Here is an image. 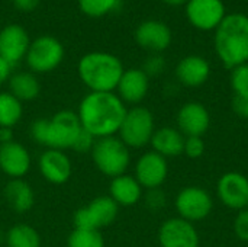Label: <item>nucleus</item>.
Returning a JSON list of instances; mask_svg holds the SVG:
<instances>
[{
  "label": "nucleus",
  "instance_id": "nucleus-1",
  "mask_svg": "<svg viewBox=\"0 0 248 247\" xmlns=\"http://www.w3.org/2000/svg\"><path fill=\"white\" fill-rule=\"evenodd\" d=\"M126 106L113 92H89L80 102L77 116L81 128L94 138L118 134L126 115Z\"/></svg>",
  "mask_w": 248,
  "mask_h": 247
},
{
  "label": "nucleus",
  "instance_id": "nucleus-2",
  "mask_svg": "<svg viewBox=\"0 0 248 247\" xmlns=\"http://www.w3.org/2000/svg\"><path fill=\"white\" fill-rule=\"evenodd\" d=\"M214 47L227 68L248 63V16L230 13L215 29Z\"/></svg>",
  "mask_w": 248,
  "mask_h": 247
},
{
  "label": "nucleus",
  "instance_id": "nucleus-3",
  "mask_svg": "<svg viewBox=\"0 0 248 247\" xmlns=\"http://www.w3.org/2000/svg\"><path fill=\"white\" fill-rule=\"evenodd\" d=\"M122 61L105 51H92L84 54L77 64L80 80L90 92H113L124 74Z\"/></svg>",
  "mask_w": 248,
  "mask_h": 247
},
{
  "label": "nucleus",
  "instance_id": "nucleus-4",
  "mask_svg": "<svg viewBox=\"0 0 248 247\" xmlns=\"http://www.w3.org/2000/svg\"><path fill=\"white\" fill-rule=\"evenodd\" d=\"M81 130L77 112L64 109L54 114L49 119L39 118L33 121L29 128V134L38 144L46 148L64 151L65 148L73 147Z\"/></svg>",
  "mask_w": 248,
  "mask_h": 247
},
{
  "label": "nucleus",
  "instance_id": "nucleus-5",
  "mask_svg": "<svg viewBox=\"0 0 248 247\" xmlns=\"http://www.w3.org/2000/svg\"><path fill=\"white\" fill-rule=\"evenodd\" d=\"M90 154L97 170L110 179L125 175L131 163L129 148L116 135L97 138Z\"/></svg>",
  "mask_w": 248,
  "mask_h": 247
},
{
  "label": "nucleus",
  "instance_id": "nucleus-6",
  "mask_svg": "<svg viewBox=\"0 0 248 247\" xmlns=\"http://www.w3.org/2000/svg\"><path fill=\"white\" fill-rule=\"evenodd\" d=\"M154 131L155 125L151 111L144 106H134L126 111L118 134L128 148H142L150 144Z\"/></svg>",
  "mask_w": 248,
  "mask_h": 247
},
{
  "label": "nucleus",
  "instance_id": "nucleus-7",
  "mask_svg": "<svg viewBox=\"0 0 248 247\" xmlns=\"http://www.w3.org/2000/svg\"><path fill=\"white\" fill-rule=\"evenodd\" d=\"M64 47L61 41L51 35H41L31 41L25 61L35 74L54 71L64 60Z\"/></svg>",
  "mask_w": 248,
  "mask_h": 247
},
{
  "label": "nucleus",
  "instance_id": "nucleus-8",
  "mask_svg": "<svg viewBox=\"0 0 248 247\" xmlns=\"http://www.w3.org/2000/svg\"><path fill=\"white\" fill-rule=\"evenodd\" d=\"M119 214V205L109 197L100 195L74 213V229L102 230L112 226Z\"/></svg>",
  "mask_w": 248,
  "mask_h": 247
},
{
  "label": "nucleus",
  "instance_id": "nucleus-9",
  "mask_svg": "<svg viewBox=\"0 0 248 247\" xmlns=\"http://www.w3.org/2000/svg\"><path fill=\"white\" fill-rule=\"evenodd\" d=\"M174 207L180 218L189 223H195L205 220L211 214L214 208V201L209 192L203 188L186 186L177 194Z\"/></svg>",
  "mask_w": 248,
  "mask_h": 247
},
{
  "label": "nucleus",
  "instance_id": "nucleus-10",
  "mask_svg": "<svg viewBox=\"0 0 248 247\" xmlns=\"http://www.w3.org/2000/svg\"><path fill=\"white\" fill-rule=\"evenodd\" d=\"M227 16L222 0H187L186 17L195 28L201 31H212Z\"/></svg>",
  "mask_w": 248,
  "mask_h": 247
},
{
  "label": "nucleus",
  "instance_id": "nucleus-11",
  "mask_svg": "<svg viewBox=\"0 0 248 247\" xmlns=\"http://www.w3.org/2000/svg\"><path fill=\"white\" fill-rule=\"evenodd\" d=\"M31 38L19 23H9L0 29V57L12 67L25 60Z\"/></svg>",
  "mask_w": 248,
  "mask_h": 247
},
{
  "label": "nucleus",
  "instance_id": "nucleus-12",
  "mask_svg": "<svg viewBox=\"0 0 248 247\" xmlns=\"http://www.w3.org/2000/svg\"><path fill=\"white\" fill-rule=\"evenodd\" d=\"M169 176L167 159L155 151L144 153L135 163V179L138 183L148 189L160 188Z\"/></svg>",
  "mask_w": 248,
  "mask_h": 247
},
{
  "label": "nucleus",
  "instance_id": "nucleus-13",
  "mask_svg": "<svg viewBox=\"0 0 248 247\" xmlns=\"http://www.w3.org/2000/svg\"><path fill=\"white\" fill-rule=\"evenodd\" d=\"M158 243L161 247H199V234L192 223L176 217L161 224Z\"/></svg>",
  "mask_w": 248,
  "mask_h": 247
},
{
  "label": "nucleus",
  "instance_id": "nucleus-14",
  "mask_svg": "<svg viewBox=\"0 0 248 247\" xmlns=\"http://www.w3.org/2000/svg\"><path fill=\"white\" fill-rule=\"evenodd\" d=\"M171 39L173 33L170 26L161 20L148 19L141 22L135 29V42L153 54H160L167 49Z\"/></svg>",
  "mask_w": 248,
  "mask_h": 247
},
{
  "label": "nucleus",
  "instance_id": "nucleus-15",
  "mask_svg": "<svg viewBox=\"0 0 248 247\" xmlns=\"http://www.w3.org/2000/svg\"><path fill=\"white\" fill-rule=\"evenodd\" d=\"M218 198L231 210L248 207V178L240 172H227L218 181Z\"/></svg>",
  "mask_w": 248,
  "mask_h": 247
},
{
  "label": "nucleus",
  "instance_id": "nucleus-16",
  "mask_svg": "<svg viewBox=\"0 0 248 247\" xmlns=\"http://www.w3.org/2000/svg\"><path fill=\"white\" fill-rule=\"evenodd\" d=\"M31 165V154L23 144L13 140L0 146V170L9 179H22L29 172Z\"/></svg>",
  "mask_w": 248,
  "mask_h": 247
},
{
  "label": "nucleus",
  "instance_id": "nucleus-17",
  "mask_svg": "<svg viewBox=\"0 0 248 247\" xmlns=\"http://www.w3.org/2000/svg\"><path fill=\"white\" fill-rule=\"evenodd\" d=\"M38 167L41 172V176L54 185H62L65 183L73 173V165L70 157L62 150L55 148H46L39 160Z\"/></svg>",
  "mask_w": 248,
  "mask_h": 247
},
{
  "label": "nucleus",
  "instance_id": "nucleus-18",
  "mask_svg": "<svg viewBox=\"0 0 248 247\" xmlns=\"http://www.w3.org/2000/svg\"><path fill=\"white\" fill-rule=\"evenodd\" d=\"M209 125L211 115L201 102H187L177 114V130L186 137H202Z\"/></svg>",
  "mask_w": 248,
  "mask_h": 247
},
{
  "label": "nucleus",
  "instance_id": "nucleus-19",
  "mask_svg": "<svg viewBox=\"0 0 248 247\" xmlns=\"http://www.w3.org/2000/svg\"><path fill=\"white\" fill-rule=\"evenodd\" d=\"M150 89V77L142 68L125 70L118 83V96L124 103L138 105L142 102Z\"/></svg>",
  "mask_w": 248,
  "mask_h": 247
},
{
  "label": "nucleus",
  "instance_id": "nucleus-20",
  "mask_svg": "<svg viewBox=\"0 0 248 247\" xmlns=\"http://www.w3.org/2000/svg\"><path fill=\"white\" fill-rule=\"evenodd\" d=\"M211 74V66L201 55H187L176 66L177 80L187 87H199L205 84Z\"/></svg>",
  "mask_w": 248,
  "mask_h": 247
},
{
  "label": "nucleus",
  "instance_id": "nucleus-21",
  "mask_svg": "<svg viewBox=\"0 0 248 247\" xmlns=\"http://www.w3.org/2000/svg\"><path fill=\"white\" fill-rule=\"evenodd\" d=\"M6 204L16 214H26L35 205V192L32 186L22 179H10L3 191Z\"/></svg>",
  "mask_w": 248,
  "mask_h": 247
},
{
  "label": "nucleus",
  "instance_id": "nucleus-22",
  "mask_svg": "<svg viewBox=\"0 0 248 247\" xmlns=\"http://www.w3.org/2000/svg\"><path fill=\"white\" fill-rule=\"evenodd\" d=\"M109 197L119 207H132L142 198V186L131 175H121L110 181Z\"/></svg>",
  "mask_w": 248,
  "mask_h": 247
},
{
  "label": "nucleus",
  "instance_id": "nucleus-23",
  "mask_svg": "<svg viewBox=\"0 0 248 247\" xmlns=\"http://www.w3.org/2000/svg\"><path fill=\"white\" fill-rule=\"evenodd\" d=\"M153 151L158 153L163 157H176L183 153L185 148V135L173 127H161L154 131L150 141Z\"/></svg>",
  "mask_w": 248,
  "mask_h": 247
},
{
  "label": "nucleus",
  "instance_id": "nucleus-24",
  "mask_svg": "<svg viewBox=\"0 0 248 247\" xmlns=\"http://www.w3.org/2000/svg\"><path fill=\"white\" fill-rule=\"evenodd\" d=\"M7 84L9 92L22 103L36 99L41 92L39 80L32 71H17L10 74Z\"/></svg>",
  "mask_w": 248,
  "mask_h": 247
},
{
  "label": "nucleus",
  "instance_id": "nucleus-25",
  "mask_svg": "<svg viewBox=\"0 0 248 247\" xmlns=\"http://www.w3.org/2000/svg\"><path fill=\"white\" fill-rule=\"evenodd\" d=\"M22 116V102L10 92H0V128H15Z\"/></svg>",
  "mask_w": 248,
  "mask_h": 247
},
{
  "label": "nucleus",
  "instance_id": "nucleus-26",
  "mask_svg": "<svg viewBox=\"0 0 248 247\" xmlns=\"http://www.w3.org/2000/svg\"><path fill=\"white\" fill-rule=\"evenodd\" d=\"M6 246L41 247V236L29 224H15L6 231Z\"/></svg>",
  "mask_w": 248,
  "mask_h": 247
},
{
  "label": "nucleus",
  "instance_id": "nucleus-27",
  "mask_svg": "<svg viewBox=\"0 0 248 247\" xmlns=\"http://www.w3.org/2000/svg\"><path fill=\"white\" fill-rule=\"evenodd\" d=\"M68 247H105V239L100 230L74 229L67 240Z\"/></svg>",
  "mask_w": 248,
  "mask_h": 247
},
{
  "label": "nucleus",
  "instance_id": "nucleus-28",
  "mask_svg": "<svg viewBox=\"0 0 248 247\" xmlns=\"http://www.w3.org/2000/svg\"><path fill=\"white\" fill-rule=\"evenodd\" d=\"M80 10L90 17H102L118 7L119 0H77Z\"/></svg>",
  "mask_w": 248,
  "mask_h": 247
},
{
  "label": "nucleus",
  "instance_id": "nucleus-29",
  "mask_svg": "<svg viewBox=\"0 0 248 247\" xmlns=\"http://www.w3.org/2000/svg\"><path fill=\"white\" fill-rule=\"evenodd\" d=\"M231 86H232V90L237 96L248 98V63L232 68Z\"/></svg>",
  "mask_w": 248,
  "mask_h": 247
},
{
  "label": "nucleus",
  "instance_id": "nucleus-30",
  "mask_svg": "<svg viewBox=\"0 0 248 247\" xmlns=\"http://www.w3.org/2000/svg\"><path fill=\"white\" fill-rule=\"evenodd\" d=\"M166 68V60L161 54H151L150 57H147V60L144 61V73L148 77H154V76H160Z\"/></svg>",
  "mask_w": 248,
  "mask_h": 247
},
{
  "label": "nucleus",
  "instance_id": "nucleus-31",
  "mask_svg": "<svg viewBox=\"0 0 248 247\" xmlns=\"http://www.w3.org/2000/svg\"><path fill=\"white\" fill-rule=\"evenodd\" d=\"M183 153L189 159H199L205 153V143L202 137H186Z\"/></svg>",
  "mask_w": 248,
  "mask_h": 247
},
{
  "label": "nucleus",
  "instance_id": "nucleus-32",
  "mask_svg": "<svg viewBox=\"0 0 248 247\" xmlns=\"http://www.w3.org/2000/svg\"><path fill=\"white\" fill-rule=\"evenodd\" d=\"M145 205L150 211H160L164 208L166 205V194L160 189H148L147 195H145Z\"/></svg>",
  "mask_w": 248,
  "mask_h": 247
},
{
  "label": "nucleus",
  "instance_id": "nucleus-33",
  "mask_svg": "<svg viewBox=\"0 0 248 247\" xmlns=\"http://www.w3.org/2000/svg\"><path fill=\"white\" fill-rule=\"evenodd\" d=\"M96 140L97 138H94L90 132H87L86 130H81L78 137L76 138L71 150H74L77 153H90L93 146H94V143H96Z\"/></svg>",
  "mask_w": 248,
  "mask_h": 247
},
{
  "label": "nucleus",
  "instance_id": "nucleus-34",
  "mask_svg": "<svg viewBox=\"0 0 248 247\" xmlns=\"http://www.w3.org/2000/svg\"><path fill=\"white\" fill-rule=\"evenodd\" d=\"M234 231L243 242H248V208L241 210L234 220Z\"/></svg>",
  "mask_w": 248,
  "mask_h": 247
},
{
  "label": "nucleus",
  "instance_id": "nucleus-35",
  "mask_svg": "<svg viewBox=\"0 0 248 247\" xmlns=\"http://www.w3.org/2000/svg\"><path fill=\"white\" fill-rule=\"evenodd\" d=\"M232 111L243 119H248V98L246 96H234L232 99Z\"/></svg>",
  "mask_w": 248,
  "mask_h": 247
},
{
  "label": "nucleus",
  "instance_id": "nucleus-36",
  "mask_svg": "<svg viewBox=\"0 0 248 247\" xmlns=\"http://www.w3.org/2000/svg\"><path fill=\"white\" fill-rule=\"evenodd\" d=\"M12 3L16 7V10L28 13V12L35 10L39 6L41 0H12Z\"/></svg>",
  "mask_w": 248,
  "mask_h": 247
},
{
  "label": "nucleus",
  "instance_id": "nucleus-37",
  "mask_svg": "<svg viewBox=\"0 0 248 247\" xmlns=\"http://www.w3.org/2000/svg\"><path fill=\"white\" fill-rule=\"evenodd\" d=\"M10 74H12V66L0 57V86L7 83Z\"/></svg>",
  "mask_w": 248,
  "mask_h": 247
},
{
  "label": "nucleus",
  "instance_id": "nucleus-38",
  "mask_svg": "<svg viewBox=\"0 0 248 247\" xmlns=\"http://www.w3.org/2000/svg\"><path fill=\"white\" fill-rule=\"evenodd\" d=\"M13 141V128H0V143H9Z\"/></svg>",
  "mask_w": 248,
  "mask_h": 247
},
{
  "label": "nucleus",
  "instance_id": "nucleus-39",
  "mask_svg": "<svg viewBox=\"0 0 248 247\" xmlns=\"http://www.w3.org/2000/svg\"><path fill=\"white\" fill-rule=\"evenodd\" d=\"M163 1L169 6H182L187 3V0H163Z\"/></svg>",
  "mask_w": 248,
  "mask_h": 247
},
{
  "label": "nucleus",
  "instance_id": "nucleus-40",
  "mask_svg": "<svg viewBox=\"0 0 248 247\" xmlns=\"http://www.w3.org/2000/svg\"><path fill=\"white\" fill-rule=\"evenodd\" d=\"M0 146H1V143H0Z\"/></svg>",
  "mask_w": 248,
  "mask_h": 247
}]
</instances>
